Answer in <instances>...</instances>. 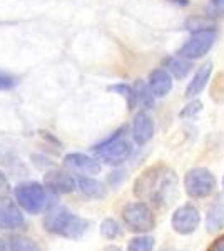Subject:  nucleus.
<instances>
[{"mask_svg": "<svg viewBox=\"0 0 224 251\" xmlns=\"http://www.w3.org/2000/svg\"><path fill=\"white\" fill-rule=\"evenodd\" d=\"M177 193L176 173L168 166H154L146 169L136 179L134 194L144 203L164 208L173 203Z\"/></svg>", "mask_w": 224, "mask_h": 251, "instance_id": "f257e3e1", "label": "nucleus"}, {"mask_svg": "<svg viewBox=\"0 0 224 251\" xmlns=\"http://www.w3.org/2000/svg\"><path fill=\"white\" fill-rule=\"evenodd\" d=\"M44 226L49 233L59 234L71 240H79L89 229V221L72 214L66 208H55L46 216Z\"/></svg>", "mask_w": 224, "mask_h": 251, "instance_id": "f03ea898", "label": "nucleus"}, {"mask_svg": "<svg viewBox=\"0 0 224 251\" xmlns=\"http://www.w3.org/2000/svg\"><path fill=\"white\" fill-rule=\"evenodd\" d=\"M122 132H124V129L117 131L112 137H109L107 141H104V143H100L99 146L94 148V152H96V156L100 161L112 166H119L131 157L132 146L129 141H125L122 137Z\"/></svg>", "mask_w": 224, "mask_h": 251, "instance_id": "7ed1b4c3", "label": "nucleus"}, {"mask_svg": "<svg viewBox=\"0 0 224 251\" xmlns=\"http://www.w3.org/2000/svg\"><path fill=\"white\" fill-rule=\"evenodd\" d=\"M15 200L30 214H37L42 211L49 203L47 191L39 183H22L15 188Z\"/></svg>", "mask_w": 224, "mask_h": 251, "instance_id": "20e7f679", "label": "nucleus"}, {"mask_svg": "<svg viewBox=\"0 0 224 251\" xmlns=\"http://www.w3.org/2000/svg\"><path fill=\"white\" fill-rule=\"evenodd\" d=\"M216 40V30L211 27H204L194 32L189 37V40L181 47L179 50V57L187 59V60H196L204 57L207 52L211 50Z\"/></svg>", "mask_w": 224, "mask_h": 251, "instance_id": "39448f33", "label": "nucleus"}, {"mask_svg": "<svg viewBox=\"0 0 224 251\" xmlns=\"http://www.w3.org/2000/svg\"><path fill=\"white\" fill-rule=\"evenodd\" d=\"M122 220L131 231L146 233L154 228V214L144 203H131L122 209Z\"/></svg>", "mask_w": 224, "mask_h": 251, "instance_id": "423d86ee", "label": "nucleus"}, {"mask_svg": "<svg viewBox=\"0 0 224 251\" xmlns=\"http://www.w3.org/2000/svg\"><path fill=\"white\" fill-rule=\"evenodd\" d=\"M184 188L191 198H207L214 191L216 179L211 171L204 168H196L187 171L184 177Z\"/></svg>", "mask_w": 224, "mask_h": 251, "instance_id": "0eeeda50", "label": "nucleus"}, {"mask_svg": "<svg viewBox=\"0 0 224 251\" xmlns=\"http://www.w3.org/2000/svg\"><path fill=\"white\" fill-rule=\"evenodd\" d=\"M199 221H201V216H199V211L193 204L181 206L173 214V228L179 234H191L193 231H196Z\"/></svg>", "mask_w": 224, "mask_h": 251, "instance_id": "6e6552de", "label": "nucleus"}, {"mask_svg": "<svg viewBox=\"0 0 224 251\" xmlns=\"http://www.w3.org/2000/svg\"><path fill=\"white\" fill-rule=\"evenodd\" d=\"M24 225V214L10 198L0 196V228L17 229Z\"/></svg>", "mask_w": 224, "mask_h": 251, "instance_id": "1a4fd4ad", "label": "nucleus"}, {"mask_svg": "<svg viewBox=\"0 0 224 251\" xmlns=\"http://www.w3.org/2000/svg\"><path fill=\"white\" fill-rule=\"evenodd\" d=\"M46 186L50 189L52 193L66 194L72 193L75 189V179L71 174L64 171H50L46 174Z\"/></svg>", "mask_w": 224, "mask_h": 251, "instance_id": "9d476101", "label": "nucleus"}, {"mask_svg": "<svg viewBox=\"0 0 224 251\" xmlns=\"http://www.w3.org/2000/svg\"><path fill=\"white\" fill-rule=\"evenodd\" d=\"M154 134V123L152 119L146 114V112H139L136 117H134L132 123V137L137 144L142 146L146 143H149L152 139Z\"/></svg>", "mask_w": 224, "mask_h": 251, "instance_id": "9b49d317", "label": "nucleus"}, {"mask_svg": "<svg viewBox=\"0 0 224 251\" xmlns=\"http://www.w3.org/2000/svg\"><path fill=\"white\" fill-rule=\"evenodd\" d=\"M64 164L67 168H72L75 171L85 173V174H99L100 171V164L97 163L92 157L80 154V152H72V154H67L64 157Z\"/></svg>", "mask_w": 224, "mask_h": 251, "instance_id": "f8f14e48", "label": "nucleus"}, {"mask_svg": "<svg viewBox=\"0 0 224 251\" xmlns=\"http://www.w3.org/2000/svg\"><path fill=\"white\" fill-rule=\"evenodd\" d=\"M149 89H150V92L157 97L168 96L171 92V89H173L171 75L164 69H156V71H152L149 75Z\"/></svg>", "mask_w": 224, "mask_h": 251, "instance_id": "ddd939ff", "label": "nucleus"}, {"mask_svg": "<svg viewBox=\"0 0 224 251\" xmlns=\"http://www.w3.org/2000/svg\"><path fill=\"white\" fill-rule=\"evenodd\" d=\"M211 71H213V64L211 62H206L204 66L198 69V72L194 74L193 80H191L189 86L186 89V97H196L198 94H201L204 91L207 80L211 77Z\"/></svg>", "mask_w": 224, "mask_h": 251, "instance_id": "4468645a", "label": "nucleus"}, {"mask_svg": "<svg viewBox=\"0 0 224 251\" xmlns=\"http://www.w3.org/2000/svg\"><path fill=\"white\" fill-rule=\"evenodd\" d=\"M224 225V196H219L214 200V203L211 204L209 211H207L206 218V226L207 231H218L219 228H223Z\"/></svg>", "mask_w": 224, "mask_h": 251, "instance_id": "2eb2a0df", "label": "nucleus"}, {"mask_svg": "<svg viewBox=\"0 0 224 251\" xmlns=\"http://www.w3.org/2000/svg\"><path fill=\"white\" fill-rule=\"evenodd\" d=\"M75 184L79 186L80 193H82L84 196L92 198V200H102L105 196V188L99 183V181L92 179V177L82 176L75 181Z\"/></svg>", "mask_w": 224, "mask_h": 251, "instance_id": "dca6fc26", "label": "nucleus"}, {"mask_svg": "<svg viewBox=\"0 0 224 251\" xmlns=\"http://www.w3.org/2000/svg\"><path fill=\"white\" fill-rule=\"evenodd\" d=\"M168 67H169V71L173 72V74L176 75L177 79H184L186 75H187V72L191 71V64L187 62V59H182V57L171 59L169 62H168Z\"/></svg>", "mask_w": 224, "mask_h": 251, "instance_id": "f3484780", "label": "nucleus"}, {"mask_svg": "<svg viewBox=\"0 0 224 251\" xmlns=\"http://www.w3.org/2000/svg\"><path fill=\"white\" fill-rule=\"evenodd\" d=\"M10 251H40L37 243L25 236H15L10 240Z\"/></svg>", "mask_w": 224, "mask_h": 251, "instance_id": "a211bd4d", "label": "nucleus"}, {"mask_svg": "<svg viewBox=\"0 0 224 251\" xmlns=\"http://www.w3.org/2000/svg\"><path fill=\"white\" fill-rule=\"evenodd\" d=\"M134 91H136V99H137V104H142V106H152L154 102V94L150 92V89L146 86L144 82H137L136 87H134Z\"/></svg>", "mask_w": 224, "mask_h": 251, "instance_id": "6ab92c4d", "label": "nucleus"}, {"mask_svg": "<svg viewBox=\"0 0 224 251\" xmlns=\"http://www.w3.org/2000/svg\"><path fill=\"white\" fill-rule=\"evenodd\" d=\"M111 91H116L119 92L122 97L127 99V104H129V109H134L137 106V99H136V91L131 87V86H125V84H116V86L109 87Z\"/></svg>", "mask_w": 224, "mask_h": 251, "instance_id": "aec40b11", "label": "nucleus"}, {"mask_svg": "<svg viewBox=\"0 0 224 251\" xmlns=\"http://www.w3.org/2000/svg\"><path fill=\"white\" fill-rule=\"evenodd\" d=\"M154 248V240L149 236H139L131 240L127 246V251H152Z\"/></svg>", "mask_w": 224, "mask_h": 251, "instance_id": "412c9836", "label": "nucleus"}, {"mask_svg": "<svg viewBox=\"0 0 224 251\" xmlns=\"http://www.w3.org/2000/svg\"><path fill=\"white\" fill-rule=\"evenodd\" d=\"M100 233L107 240H114V238H117L121 234V228L114 220H104L102 225H100Z\"/></svg>", "mask_w": 224, "mask_h": 251, "instance_id": "4be33fe9", "label": "nucleus"}, {"mask_svg": "<svg viewBox=\"0 0 224 251\" xmlns=\"http://www.w3.org/2000/svg\"><path fill=\"white\" fill-rule=\"evenodd\" d=\"M17 84V79L10 74H5V72H0V91H9Z\"/></svg>", "mask_w": 224, "mask_h": 251, "instance_id": "5701e85b", "label": "nucleus"}, {"mask_svg": "<svg viewBox=\"0 0 224 251\" xmlns=\"http://www.w3.org/2000/svg\"><path fill=\"white\" fill-rule=\"evenodd\" d=\"M201 107H202V104L199 102V100H193V102L187 104V106L182 109L181 117H194L199 111H201Z\"/></svg>", "mask_w": 224, "mask_h": 251, "instance_id": "b1692460", "label": "nucleus"}, {"mask_svg": "<svg viewBox=\"0 0 224 251\" xmlns=\"http://www.w3.org/2000/svg\"><path fill=\"white\" fill-rule=\"evenodd\" d=\"M207 10L213 15H224V0H209Z\"/></svg>", "mask_w": 224, "mask_h": 251, "instance_id": "393cba45", "label": "nucleus"}, {"mask_svg": "<svg viewBox=\"0 0 224 251\" xmlns=\"http://www.w3.org/2000/svg\"><path fill=\"white\" fill-rule=\"evenodd\" d=\"M207 251H224V234L216 238V240L211 243L209 248H207Z\"/></svg>", "mask_w": 224, "mask_h": 251, "instance_id": "a878e982", "label": "nucleus"}, {"mask_svg": "<svg viewBox=\"0 0 224 251\" xmlns=\"http://www.w3.org/2000/svg\"><path fill=\"white\" fill-rule=\"evenodd\" d=\"M9 191V181H7L5 174L0 171V193H5Z\"/></svg>", "mask_w": 224, "mask_h": 251, "instance_id": "bb28decb", "label": "nucleus"}, {"mask_svg": "<svg viewBox=\"0 0 224 251\" xmlns=\"http://www.w3.org/2000/svg\"><path fill=\"white\" fill-rule=\"evenodd\" d=\"M169 2H173V3H176V5H181V7H184L189 3V0H169Z\"/></svg>", "mask_w": 224, "mask_h": 251, "instance_id": "cd10ccee", "label": "nucleus"}, {"mask_svg": "<svg viewBox=\"0 0 224 251\" xmlns=\"http://www.w3.org/2000/svg\"><path fill=\"white\" fill-rule=\"evenodd\" d=\"M105 251H121L119 248H117V246H109V248L107 250H105Z\"/></svg>", "mask_w": 224, "mask_h": 251, "instance_id": "c85d7f7f", "label": "nucleus"}, {"mask_svg": "<svg viewBox=\"0 0 224 251\" xmlns=\"http://www.w3.org/2000/svg\"><path fill=\"white\" fill-rule=\"evenodd\" d=\"M0 251H5V245H3L2 240H0Z\"/></svg>", "mask_w": 224, "mask_h": 251, "instance_id": "c756f323", "label": "nucleus"}, {"mask_svg": "<svg viewBox=\"0 0 224 251\" xmlns=\"http://www.w3.org/2000/svg\"><path fill=\"white\" fill-rule=\"evenodd\" d=\"M162 251H174V250H162Z\"/></svg>", "mask_w": 224, "mask_h": 251, "instance_id": "7c9ffc66", "label": "nucleus"}]
</instances>
